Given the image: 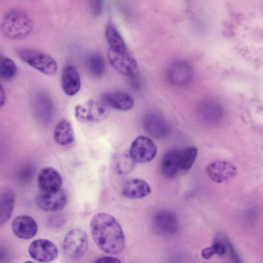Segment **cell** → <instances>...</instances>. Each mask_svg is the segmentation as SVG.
<instances>
[{
  "label": "cell",
  "mask_w": 263,
  "mask_h": 263,
  "mask_svg": "<svg viewBox=\"0 0 263 263\" xmlns=\"http://www.w3.org/2000/svg\"><path fill=\"white\" fill-rule=\"evenodd\" d=\"M92 238L103 252L110 254L121 253L125 247V236L119 222L112 215L103 212L95 214L90 223Z\"/></svg>",
  "instance_id": "obj_1"
},
{
  "label": "cell",
  "mask_w": 263,
  "mask_h": 263,
  "mask_svg": "<svg viewBox=\"0 0 263 263\" xmlns=\"http://www.w3.org/2000/svg\"><path fill=\"white\" fill-rule=\"evenodd\" d=\"M0 28L2 33L8 39L19 41L27 37L32 30L30 17L24 12L11 10L3 16Z\"/></svg>",
  "instance_id": "obj_2"
},
{
  "label": "cell",
  "mask_w": 263,
  "mask_h": 263,
  "mask_svg": "<svg viewBox=\"0 0 263 263\" xmlns=\"http://www.w3.org/2000/svg\"><path fill=\"white\" fill-rule=\"evenodd\" d=\"M20 59L41 73L54 75L57 71L56 61L48 54L35 49L22 48L17 51Z\"/></svg>",
  "instance_id": "obj_3"
},
{
  "label": "cell",
  "mask_w": 263,
  "mask_h": 263,
  "mask_svg": "<svg viewBox=\"0 0 263 263\" xmlns=\"http://www.w3.org/2000/svg\"><path fill=\"white\" fill-rule=\"evenodd\" d=\"M88 247L87 234L80 228L69 230L62 242L63 253L66 258L71 260L82 258L87 252Z\"/></svg>",
  "instance_id": "obj_4"
},
{
  "label": "cell",
  "mask_w": 263,
  "mask_h": 263,
  "mask_svg": "<svg viewBox=\"0 0 263 263\" xmlns=\"http://www.w3.org/2000/svg\"><path fill=\"white\" fill-rule=\"evenodd\" d=\"M107 58L111 66L119 73L133 76L137 71L138 64L127 46L110 47L107 50Z\"/></svg>",
  "instance_id": "obj_5"
},
{
  "label": "cell",
  "mask_w": 263,
  "mask_h": 263,
  "mask_svg": "<svg viewBox=\"0 0 263 263\" xmlns=\"http://www.w3.org/2000/svg\"><path fill=\"white\" fill-rule=\"evenodd\" d=\"M157 153V147L153 140L146 136H140L132 142L129 156L135 163H144L151 161Z\"/></svg>",
  "instance_id": "obj_6"
},
{
  "label": "cell",
  "mask_w": 263,
  "mask_h": 263,
  "mask_svg": "<svg viewBox=\"0 0 263 263\" xmlns=\"http://www.w3.org/2000/svg\"><path fill=\"white\" fill-rule=\"evenodd\" d=\"M76 118L82 122H93L105 119L107 111L102 103L89 100L77 105L74 109Z\"/></svg>",
  "instance_id": "obj_7"
},
{
  "label": "cell",
  "mask_w": 263,
  "mask_h": 263,
  "mask_svg": "<svg viewBox=\"0 0 263 263\" xmlns=\"http://www.w3.org/2000/svg\"><path fill=\"white\" fill-rule=\"evenodd\" d=\"M28 252L34 260L41 262H48L58 255V249L52 241L45 239L34 240L29 245Z\"/></svg>",
  "instance_id": "obj_8"
},
{
  "label": "cell",
  "mask_w": 263,
  "mask_h": 263,
  "mask_svg": "<svg viewBox=\"0 0 263 263\" xmlns=\"http://www.w3.org/2000/svg\"><path fill=\"white\" fill-rule=\"evenodd\" d=\"M68 201L66 193L62 189L49 193H41L35 199L37 206L47 212H58L63 210Z\"/></svg>",
  "instance_id": "obj_9"
},
{
  "label": "cell",
  "mask_w": 263,
  "mask_h": 263,
  "mask_svg": "<svg viewBox=\"0 0 263 263\" xmlns=\"http://www.w3.org/2000/svg\"><path fill=\"white\" fill-rule=\"evenodd\" d=\"M206 172L212 180L219 183L228 182L237 174L235 165L226 160L212 162L208 166Z\"/></svg>",
  "instance_id": "obj_10"
},
{
  "label": "cell",
  "mask_w": 263,
  "mask_h": 263,
  "mask_svg": "<svg viewBox=\"0 0 263 263\" xmlns=\"http://www.w3.org/2000/svg\"><path fill=\"white\" fill-rule=\"evenodd\" d=\"M143 127L148 135L154 139H160L166 137L169 130L164 118L155 112H149L144 117Z\"/></svg>",
  "instance_id": "obj_11"
},
{
  "label": "cell",
  "mask_w": 263,
  "mask_h": 263,
  "mask_svg": "<svg viewBox=\"0 0 263 263\" xmlns=\"http://www.w3.org/2000/svg\"><path fill=\"white\" fill-rule=\"evenodd\" d=\"M167 78L175 86H184L192 80L193 70L187 62L179 60L171 64L167 70Z\"/></svg>",
  "instance_id": "obj_12"
},
{
  "label": "cell",
  "mask_w": 263,
  "mask_h": 263,
  "mask_svg": "<svg viewBox=\"0 0 263 263\" xmlns=\"http://www.w3.org/2000/svg\"><path fill=\"white\" fill-rule=\"evenodd\" d=\"M37 185L41 193H49L61 189L62 178L54 168L48 167L42 169L37 176Z\"/></svg>",
  "instance_id": "obj_13"
},
{
  "label": "cell",
  "mask_w": 263,
  "mask_h": 263,
  "mask_svg": "<svg viewBox=\"0 0 263 263\" xmlns=\"http://www.w3.org/2000/svg\"><path fill=\"white\" fill-rule=\"evenodd\" d=\"M156 230L163 235L175 234L179 228V222L176 216L171 212L163 210L157 212L153 218Z\"/></svg>",
  "instance_id": "obj_14"
},
{
  "label": "cell",
  "mask_w": 263,
  "mask_h": 263,
  "mask_svg": "<svg viewBox=\"0 0 263 263\" xmlns=\"http://www.w3.org/2000/svg\"><path fill=\"white\" fill-rule=\"evenodd\" d=\"M12 230L14 235L22 239H29L37 233L38 227L34 219L28 215L15 217L12 222Z\"/></svg>",
  "instance_id": "obj_15"
},
{
  "label": "cell",
  "mask_w": 263,
  "mask_h": 263,
  "mask_svg": "<svg viewBox=\"0 0 263 263\" xmlns=\"http://www.w3.org/2000/svg\"><path fill=\"white\" fill-rule=\"evenodd\" d=\"M101 101L105 106L122 111L129 110L134 106L133 98L122 91L107 92L102 96Z\"/></svg>",
  "instance_id": "obj_16"
},
{
  "label": "cell",
  "mask_w": 263,
  "mask_h": 263,
  "mask_svg": "<svg viewBox=\"0 0 263 263\" xmlns=\"http://www.w3.org/2000/svg\"><path fill=\"white\" fill-rule=\"evenodd\" d=\"M61 86L64 92L68 96L76 95L81 88V79L76 68L71 65L63 69L61 75Z\"/></svg>",
  "instance_id": "obj_17"
},
{
  "label": "cell",
  "mask_w": 263,
  "mask_h": 263,
  "mask_svg": "<svg viewBox=\"0 0 263 263\" xmlns=\"http://www.w3.org/2000/svg\"><path fill=\"white\" fill-rule=\"evenodd\" d=\"M151 191V187L146 181L140 178H133L124 183L122 193L127 198L136 199L147 197Z\"/></svg>",
  "instance_id": "obj_18"
},
{
  "label": "cell",
  "mask_w": 263,
  "mask_h": 263,
  "mask_svg": "<svg viewBox=\"0 0 263 263\" xmlns=\"http://www.w3.org/2000/svg\"><path fill=\"white\" fill-rule=\"evenodd\" d=\"M15 204V193L9 187L0 192V227L4 226L10 218Z\"/></svg>",
  "instance_id": "obj_19"
},
{
  "label": "cell",
  "mask_w": 263,
  "mask_h": 263,
  "mask_svg": "<svg viewBox=\"0 0 263 263\" xmlns=\"http://www.w3.org/2000/svg\"><path fill=\"white\" fill-rule=\"evenodd\" d=\"M199 112L201 118L210 124L219 122L223 116V110L221 106L213 101H206L200 105Z\"/></svg>",
  "instance_id": "obj_20"
},
{
  "label": "cell",
  "mask_w": 263,
  "mask_h": 263,
  "mask_svg": "<svg viewBox=\"0 0 263 263\" xmlns=\"http://www.w3.org/2000/svg\"><path fill=\"white\" fill-rule=\"evenodd\" d=\"M162 174L166 177H175L180 169L179 151L171 150L163 156L161 164Z\"/></svg>",
  "instance_id": "obj_21"
},
{
  "label": "cell",
  "mask_w": 263,
  "mask_h": 263,
  "mask_svg": "<svg viewBox=\"0 0 263 263\" xmlns=\"http://www.w3.org/2000/svg\"><path fill=\"white\" fill-rule=\"evenodd\" d=\"M53 136L55 141L59 145L64 146L71 144L74 139L71 123L65 119L60 121L55 126Z\"/></svg>",
  "instance_id": "obj_22"
},
{
  "label": "cell",
  "mask_w": 263,
  "mask_h": 263,
  "mask_svg": "<svg viewBox=\"0 0 263 263\" xmlns=\"http://www.w3.org/2000/svg\"><path fill=\"white\" fill-rule=\"evenodd\" d=\"M34 101L39 114L46 119L50 118L53 111V105L50 97L45 92H40L36 95Z\"/></svg>",
  "instance_id": "obj_23"
},
{
  "label": "cell",
  "mask_w": 263,
  "mask_h": 263,
  "mask_svg": "<svg viewBox=\"0 0 263 263\" xmlns=\"http://www.w3.org/2000/svg\"><path fill=\"white\" fill-rule=\"evenodd\" d=\"M198 150L195 146L186 147L179 151L180 169L183 171L189 170L195 161Z\"/></svg>",
  "instance_id": "obj_24"
},
{
  "label": "cell",
  "mask_w": 263,
  "mask_h": 263,
  "mask_svg": "<svg viewBox=\"0 0 263 263\" xmlns=\"http://www.w3.org/2000/svg\"><path fill=\"white\" fill-rule=\"evenodd\" d=\"M227 251L226 239H218L215 240L211 246L203 249L201 251V256L203 258L209 259L215 255L223 256L227 254Z\"/></svg>",
  "instance_id": "obj_25"
},
{
  "label": "cell",
  "mask_w": 263,
  "mask_h": 263,
  "mask_svg": "<svg viewBox=\"0 0 263 263\" xmlns=\"http://www.w3.org/2000/svg\"><path fill=\"white\" fill-rule=\"evenodd\" d=\"M17 73V67L10 59L0 55V77L5 80H12Z\"/></svg>",
  "instance_id": "obj_26"
},
{
  "label": "cell",
  "mask_w": 263,
  "mask_h": 263,
  "mask_svg": "<svg viewBox=\"0 0 263 263\" xmlns=\"http://www.w3.org/2000/svg\"><path fill=\"white\" fill-rule=\"evenodd\" d=\"M88 69L91 73L96 77H100L105 72V63L103 58L99 54L90 55L87 61Z\"/></svg>",
  "instance_id": "obj_27"
},
{
  "label": "cell",
  "mask_w": 263,
  "mask_h": 263,
  "mask_svg": "<svg viewBox=\"0 0 263 263\" xmlns=\"http://www.w3.org/2000/svg\"><path fill=\"white\" fill-rule=\"evenodd\" d=\"M105 34L109 47H116L126 45L121 33L114 26L107 25L105 28Z\"/></svg>",
  "instance_id": "obj_28"
},
{
  "label": "cell",
  "mask_w": 263,
  "mask_h": 263,
  "mask_svg": "<svg viewBox=\"0 0 263 263\" xmlns=\"http://www.w3.org/2000/svg\"><path fill=\"white\" fill-rule=\"evenodd\" d=\"M226 243L227 246V253L229 255L228 263H242L233 247L227 239H226Z\"/></svg>",
  "instance_id": "obj_29"
},
{
  "label": "cell",
  "mask_w": 263,
  "mask_h": 263,
  "mask_svg": "<svg viewBox=\"0 0 263 263\" xmlns=\"http://www.w3.org/2000/svg\"><path fill=\"white\" fill-rule=\"evenodd\" d=\"M93 263H121V262L117 258L105 256L96 259Z\"/></svg>",
  "instance_id": "obj_30"
},
{
  "label": "cell",
  "mask_w": 263,
  "mask_h": 263,
  "mask_svg": "<svg viewBox=\"0 0 263 263\" xmlns=\"http://www.w3.org/2000/svg\"><path fill=\"white\" fill-rule=\"evenodd\" d=\"M6 101V93L3 86L0 84V109L4 106Z\"/></svg>",
  "instance_id": "obj_31"
},
{
  "label": "cell",
  "mask_w": 263,
  "mask_h": 263,
  "mask_svg": "<svg viewBox=\"0 0 263 263\" xmlns=\"http://www.w3.org/2000/svg\"><path fill=\"white\" fill-rule=\"evenodd\" d=\"M24 263H34V262H32L31 261H27L25 262Z\"/></svg>",
  "instance_id": "obj_32"
}]
</instances>
